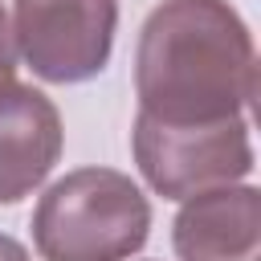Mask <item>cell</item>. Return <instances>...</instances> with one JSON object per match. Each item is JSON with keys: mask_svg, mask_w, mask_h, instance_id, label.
Here are the masks:
<instances>
[{"mask_svg": "<svg viewBox=\"0 0 261 261\" xmlns=\"http://www.w3.org/2000/svg\"><path fill=\"white\" fill-rule=\"evenodd\" d=\"M130 143L143 179L167 200H188L196 192L237 184L253 171V143L245 114L192 126H171L139 114Z\"/></svg>", "mask_w": 261, "mask_h": 261, "instance_id": "3957f363", "label": "cell"}, {"mask_svg": "<svg viewBox=\"0 0 261 261\" xmlns=\"http://www.w3.org/2000/svg\"><path fill=\"white\" fill-rule=\"evenodd\" d=\"M151 204L114 167L61 175L33 212V241L45 261H126L147 245Z\"/></svg>", "mask_w": 261, "mask_h": 261, "instance_id": "7a4b0ae2", "label": "cell"}, {"mask_svg": "<svg viewBox=\"0 0 261 261\" xmlns=\"http://www.w3.org/2000/svg\"><path fill=\"white\" fill-rule=\"evenodd\" d=\"M0 261H33V257H29V249L20 241H12V237L0 232Z\"/></svg>", "mask_w": 261, "mask_h": 261, "instance_id": "ba28073f", "label": "cell"}, {"mask_svg": "<svg viewBox=\"0 0 261 261\" xmlns=\"http://www.w3.org/2000/svg\"><path fill=\"white\" fill-rule=\"evenodd\" d=\"M16 69V41H12V24H8V12L0 4V82H8Z\"/></svg>", "mask_w": 261, "mask_h": 261, "instance_id": "52a82bcc", "label": "cell"}, {"mask_svg": "<svg viewBox=\"0 0 261 261\" xmlns=\"http://www.w3.org/2000/svg\"><path fill=\"white\" fill-rule=\"evenodd\" d=\"M57 106L20 82H0V204H16L45 184L61 159Z\"/></svg>", "mask_w": 261, "mask_h": 261, "instance_id": "5b68a950", "label": "cell"}, {"mask_svg": "<svg viewBox=\"0 0 261 261\" xmlns=\"http://www.w3.org/2000/svg\"><path fill=\"white\" fill-rule=\"evenodd\" d=\"M139 114L171 126L220 122L257 98V49L228 0H163L135 49Z\"/></svg>", "mask_w": 261, "mask_h": 261, "instance_id": "6da1fadb", "label": "cell"}, {"mask_svg": "<svg viewBox=\"0 0 261 261\" xmlns=\"http://www.w3.org/2000/svg\"><path fill=\"white\" fill-rule=\"evenodd\" d=\"M171 245L179 261H261V192L224 184L188 196Z\"/></svg>", "mask_w": 261, "mask_h": 261, "instance_id": "8992f818", "label": "cell"}, {"mask_svg": "<svg viewBox=\"0 0 261 261\" xmlns=\"http://www.w3.org/2000/svg\"><path fill=\"white\" fill-rule=\"evenodd\" d=\"M118 0H12L16 57L53 86L90 82L106 69Z\"/></svg>", "mask_w": 261, "mask_h": 261, "instance_id": "277c9868", "label": "cell"}]
</instances>
